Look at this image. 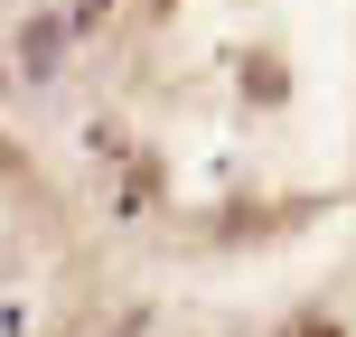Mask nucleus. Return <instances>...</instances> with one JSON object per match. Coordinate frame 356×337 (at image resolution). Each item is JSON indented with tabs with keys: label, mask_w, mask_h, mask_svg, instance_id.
Returning a JSON list of instances; mask_svg holds the SVG:
<instances>
[{
	"label": "nucleus",
	"mask_w": 356,
	"mask_h": 337,
	"mask_svg": "<svg viewBox=\"0 0 356 337\" xmlns=\"http://www.w3.org/2000/svg\"><path fill=\"white\" fill-rule=\"evenodd\" d=\"M300 337H338V328H328V319H309V328H300Z\"/></svg>",
	"instance_id": "f257e3e1"
}]
</instances>
